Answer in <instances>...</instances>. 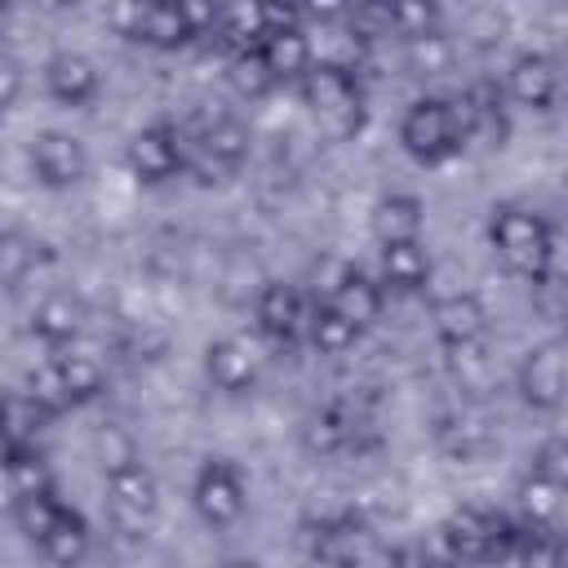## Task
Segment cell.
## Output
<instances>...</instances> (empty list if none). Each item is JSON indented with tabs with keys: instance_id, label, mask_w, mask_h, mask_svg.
<instances>
[{
	"instance_id": "6da1fadb",
	"label": "cell",
	"mask_w": 568,
	"mask_h": 568,
	"mask_svg": "<svg viewBox=\"0 0 568 568\" xmlns=\"http://www.w3.org/2000/svg\"><path fill=\"white\" fill-rule=\"evenodd\" d=\"M488 240L493 248L501 253V262L528 280H537L541 271H550V257H555V240H550V226L546 217H537L532 209H519V204H497L493 209V222H488Z\"/></svg>"
},
{
	"instance_id": "7a4b0ae2",
	"label": "cell",
	"mask_w": 568,
	"mask_h": 568,
	"mask_svg": "<svg viewBox=\"0 0 568 568\" xmlns=\"http://www.w3.org/2000/svg\"><path fill=\"white\" fill-rule=\"evenodd\" d=\"M399 142L413 160L422 164H439L448 160L462 142H466V124L457 115V106L439 102V98H422L404 111V124H399Z\"/></svg>"
},
{
	"instance_id": "3957f363",
	"label": "cell",
	"mask_w": 568,
	"mask_h": 568,
	"mask_svg": "<svg viewBox=\"0 0 568 568\" xmlns=\"http://www.w3.org/2000/svg\"><path fill=\"white\" fill-rule=\"evenodd\" d=\"M510 537H515V528L484 510H457L444 524V541L457 559H501V555H510Z\"/></svg>"
},
{
	"instance_id": "277c9868",
	"label": "cell",
	"mask_w": 568,
	"mask_h": 568,
	"mask_svg": "<svg viewBox=\"0 0 568 568\" xmlns=\"http://www.w3.org/2000/svg\"><path fill=\"white\" fill-rule=\"evenodd\" d=\"M191 501H195L204 524H213V528L235 524L244 515V479H240V470L226 466V462H204L200 475H195Z\"/></svg>"
},
{
	"instance_id": "5b68a950",
	"label": "cell",
	"mask_w": 568,
	"mask_h": 568,
	"mask_svg": "<svg viewBox=\"0 0 568 568\" xmlns=\"http://www.w3.org/2000/svg\"><path fill=\"white\" fill-rule=\"evenodd\" d=\"M31 173L40 186L49 191H62V186H75L84 173H89V155H84V142L71 138V133H40L31 142Z\"/></svg>"
},
{
	"instance_id": "8992f818",
	"label": "cell",
	"mask_w": 568,
	"mask_h": 568,
	"mask_svg": "<svg viewBox=\"0 0 568 568\" xmlns=\"http://www.w3.org/2000/svg\"><path fill=\"white\" fill-rule=\"evenodd\" d=\"M515 386H519V399L528 408H555L564 399V351L559 342H541L532 346L524 359H519V373H515Z\"/></svg>"
},
{
	"instance_id": "52a82bcc",
	"label": "cell",
	"mask_w": 568,
	"mask_h": 568,
	"mask_svg": "<svg viewBox=\"0 0 568 568\" xmlns=\"http://www.w3.org/2000/svg\"><path fill=\"white\" fill-rule=\"evenodd\" d=\"M124 160H129L133 178H142V182H169L182 169V142H178L173 129L151 124V129H142V133L129 138Z\"/></svg>"
},
{
	"instance_id": "ba28073f",
	"label": "cell",
	"mask_w": 568,
	"mask_h": 568,
	"mask_svg": "<svg viewBox=\"0 0 568 568\" xmlns=\"http://www.w3.org/2000/svg\"><path fill=\"white\" fill-rule=\"evenodd\" d=\"M297 84H302V102L311 111H320V115H351L359 106L355 102V80L337 62H311L297 75Z\"/></svg>"
},
{
	"instance_id": "9c48e42d",
	"label": "cell",
	"mask_w": 568,
	"mask_h": 568,
	"mask_svg": "<svg viewBox=\"0 0 568 568\" xmlns=\"http://www.w3.org/2000/svg\"><path fill=\"white\" fill-rule=\"evenodd\" d=\"M306 315L311 311H306V302H302V293L293 284H284V280L262 284V293H257V324H262L266 337L293 342L306 328Z\"/></svg>"
},
{
	"instance_id": "30bf717a",
	"label": "cell",
	"mask_w": 568,
	"mask_h": 568,
	"mask_svg": "<svg viewBox=\"0 0 568 568\" xmlns=\"http://www.w3.org/2000/svg\"><path fill=\"white\" fill-rule=\"evenodd\" d=\"M106 488H111V506L120 519H133V524H146L160 506V484L155 475L142 466V462H129L120 470L106 475Z\"/></svg>"
},
{
	"instance_id": "8fae6325",
	"label": "cell",
	"mask_w": 568,
	"mask_h": 568,
	"mask_svg": "<svg viewBox=\"0 0 568 568\" xmlns=\"http://www.w3.org/2000/svg\"><path fill=\"white\" fill-rule=\"evenodd\" d=\"M506 84H510V98H515L519 106L546 111V106L555 102L559 71H555V62H550L546 53H524V58H515V62H510Z\"/></svg>"
},
{
	"instance_id": "7c38bea8",
	"label": "cell",
	"mask_w": 568,
	"mask_h": 568,
	"mask_svg": "<svg viewBox=\"0 0 568 568\" xmlns=\"http://www.w3.org/2000/svg\"><path fill=\"white\" fill-rule=\"evenodd\" d=\"M44 89L67 102V106H80L98 93V67L84 58V53H53L44 62Z\"/></svg>"
},
{
	"instance_id": "4fadbf2b",
	"label": "cell",
	"mask_w": 568,
	"mask_h": 568,
	"mask_svg": "<svg viewBox=\"0 0 568 568\" xmlns=\"http://www.w3.org/2000/svg\"><path fill=\"white\" fill-rule=\"evenodd\" d=\"M435 333L444 346H462V342H479L484 337V324H488V311L475 293H453L444 302H435Z\"/></svg>"
},
{
	"instance_id": "5bb4252c",
	"label": "cell",
	"mask_w": 568,
	"mask_h": 568,
	"mask_svg": "<svg viewBox=\"0 0 568 568\" xmlns=\"http://www.w3.org/2000/svg\"><path fill=\"white\" fill-rule=\"evenodd\" d=\"M204 368L213 377V386L222 390H244L253 377H257V355L248 342H235V337H222L204 351Z\"/></svg>"
},
{
	"instance_id": "9a60e30c",
	"label": "cell",
	"mask_w": 568,
	"mask_h": 568,
	"mask_svg": "<svg viewBox=\"0 0 568 568\" xmlns=\"http://www.w3.org/2000/svg\"><path fill=\"white\" fill-rule=\"evenodd\" d=\"M328 302H333L355 328H368V324L382 315V302H386V297H382V284H377V280H368L364 271H351V266H346V275H342L337 288L328 293Z\"/></svg>"
},
{
	"instance_id": "2e32d148",
	"label": "cell",
	"mask_w": 568,
	"mask_h": 568,
	"mask_svg": "<svg viewBox=\"0 0 568 568\" xmlns=\"http://www.w3.org/2000/svg\"><path fill=\"white\" fill-rule=\"evenodd\" d=\"M80 328H84V306H80L71 293H53V297H44V302L36 306V315H31V333H36L40 342H49V346H67V342H75Z\"/></svg>"
},
{
	"instance_id": "e0dca14e",
	"label": "cell",
	"mask_w": 568,
	"mask_h": 568,
	"mask_svg": "<svg viewBox=\"0 0 568 568\" xmlns=\"http://www.w3.org/2000/svg\"><path fill=\"white\" fill-rule=\"evenodd\" d=\"M373 235L377 244H399L422 235V200L413 195H386L373 209Z\"/></svg>"
},
{
	"instance_id": "ac0fdd59",
	"label": "cell",
	"mask_w": 568,
	"mask_h": 568,
	"mask_svg": "<svg viewBox=\"0 0 568 568\" xmlns=\"http://www.w3.org/2000/svg\"><path fill=\"white\" fill-rule=\"evenodd\" d=\"M430 275V257L422 248V240H399V244H382V280L390 288H422Z\"/></svg>"
},
{
	"instance_id": "d6986e66",
	"label": "cell",
	"mask_w": 568,
	"mask_h": 568,
	"mask_svg": "<svg viewBox=\"0 0 568 568\" xmlns=\"http://www.w3.org/2000/svg\"><path fill=\"white\" fill-rule=\"evenodd\" d=\"M49 417H53V413H49L44 404H36L27 390L0 399V430H4L13 444H36Z\"/></svg>"
},
{
	"instance_id": "ffe728a7",
	"label": "cell",
	"mask_w": 568,
	"mask_h": 568,
	"mask_svg": "<svg viewBox=\"0 0 568 568\" xmlns=\"http://www.w3.org/2000/svg\"><path fill=\"white\" fill-rule=\"evenodd\" d=\"M262 58H266L275 80H297L311 67V44L302 31H275L262 40Z\"/></svg>"
},
{
	"instance_id": "44dd1931",
	"label": "cell",
	"mask_w": 568,
	"mask_h": 568,
	"mask_svg": "<svg viewBox=\"0 0 568 568\" xmlns=\"http://www.w3.org/2000/svg\"><path fill=\"white\" fill-rule=\"evenodd\" d=\"M306 333H311V342H315L324 355H342V351H351L355 337H359V328H355L333 302H320V306L306 315Z\"/></svg>"
},
{
	"instance_id": "7402d4cb",
	"label": "cell",
	"mask_w": 568,
	"mask_h": 568,
	"mask_svg": "<svg viewBox=\"0 0 568 568\" xmlns=\"http://www.w3.org/2000/svg\"><path fill=\"white\" fill-rule=\"evenodd\" d=\"M40 550H44L53 564H75V559H84V550H89V524H84L75 510L62 506V515H58V524L44 532Z\"/></svg>"
},
{
	"instance_id": "603a6c76",
	"label": "cell",
	"mask_w": 568,
	"mask_h": 568,
	"mask_svg": "<svg viewBox=\"0 0 568 568\" xmlns=\"http://www.w3.org/2000/svg\"><path fill=\"white\" fill-rule=\"evenodd\" d=\"M200 151L213 155L217 164L235 169V164L248 155V129H244L240 120H231V115H217V120L200 133Z\"/></svg>"
},
{
	"instance_id": "cb8c5ba5",
	"label": "cell",
	"mask_w": 568,
	"mask_h": 568,
	"mask_svg": "<svg viewBox=\"0 0 568 568\" xmlns=\"http://www.w3.org/2000/svg\"><path fill=\"white\" fill-rule=\"evenodd\" d=\"M226 84H231L240 98H262V93L275 84L271 67H266V58H262V44L231 53V62H226Z\"/></svg>"
},
{
	"instance_id": "d4e9b609",
	"label": "cell",
	"mask_w": 568,
	"mask_h": 568,
	"mask_svg": "<svg viewBox=\"0 0 568 568\" xmlns=\"http://www.w3.org/2000/svg\"><path fill=\"white\" fill-rule=\"evenodd\" d=\"M58 515H62V501H58L53 493H22V497H13L18 532H22V537H31L36 546H40V541H44V532L58 524Z\"/></svg>"
},
{
	"instance_id": "484cf974",
	"label": "cell",
	"mask_w": 568,
	"mask_h": 568,
	"mask_svg": "<svg viewBox=\"0 0 568 568\" xmlns=\"http://www.w3.org/2000/svg\"><path fill=\"white\" fill-rule=\"evenodd\" d=\"M58 377H62V390L71 395V404H84L102 390V364L93 355H58L53 359Z\"/></svg>"
},
{
	"instance_id": "4316f807",
	"label": "cell",
	"mask_w": 568,
	"mask_h": 568,
	"mask_svg": "<svg viewBox=\"0 0 568 568\" xmlns=\"http://www.w3.org/2000/svg\"><path fill=\"white\" fill-rule=\"evenodd\" d=\"M4 475H9L13 497H22V493H53V470H49V462L36 453V444H22V448L13 453V462L4 466Z\"/></svg>"
},
{
	"instance_id": "83f0119b",
	"label": "cell",
	"mask_w": 568,
	"mask_h": 568,
	"mask_svg": "<svg viewBox=\"0 0 568 568\" xmlns=\"http://www.w3.org/2000/svg\"><path fill=\"white\" fill-rule=\"evenodd\" d=\"M386 18H390V31H399L404 40H417L439 31V0H386Z\"/></svg>"
},
{
	"instance_id": "f1b7e54d",
	"label": "cell",
	"mask_w": 568,
	"mask_h": 568,
	"mask_svg": "<svg viewBox=\"0 0 568 568\" xmlns=\"http://www.w3.org/2000/svg\"><path fill=\"white\" fill-rule=\"evenodd\" d=\"M519 506H524L528 524H550L559 515V506H564V484H555V479H546V475L532 470L519 484Z\"/></svg>"
},
{
	"instance_id": "f546056e",
	"label": "cell",
	"mask_w": 568,
	"mask_h": 568,
	"mask_svg": "<svg viewBox=\"0 0 568 568\" xmlns=\"http://www.w3.org/2000/svg\"><path fill=\"white\" fill-rule=\"evenodd\" d=\"M142 40L155 49H178L182 40H191L182 13L173 9V0H151L146 4V22H142Z\"/></svg>"
},
{
	"instance_id": "4dcf8cb0",
	"label": "cell",
	"mask_w": 568,
	"mask_h": 568,
	"mask_svg": "<svg viewBox=\"0 0 568 568\" xmlns=\"http://www.w3.org/2000/svg\"><path fill=\"white\" fill-rule=\"evenodd\" d=\"M222 40L240 53V49H257L262 40H266V31H262V22H257V4L253 0H235L231 9H222Z\"/></svg>"
},
{
	"instance_id": "1f68e13d",
	"label": "cell",
	"mask_w": 568,
	"mask_h": 568,
	"mask_svg": "<svg viewBox=\"0 0 568 568\" xmlns=\"http://www.w3.org/2000/svg\"><path fill=\"white\" fill-rule=\"evenodd\" d=\"M31 266H36V244L18 231H4L0 235V284L13 288L18 280H27Z\"/></svg>"
},
{
	"instance_id": "d6a6232c",
	"label": "cell",
	"mask_w": 568,
	"mask_h": 568,
	"mask_svg": "<svg viewBox=\"0 0 568 568\" xmlns=\"http://www.w3.org/2000/svg\"><path fill=\"white\" fill-rule=\"evenodd\" d=\"M408 67H413L417 75H439V71L453 67V44H448L439 31L417 36V40H408Z\"/></svg>"
},
{
	"instance_id": "836d02e7",
	"label": "cell",
	"mask_w": 568,
	"mask_h": 568,
	"mask_svg": "<svg viewBox=\"0 0 568 568\" xmlns=\"http://www.w3.org/2000/svg\"><path fill=\"white\" fill-rule=\"evenodd\" d=\"M93 457H98L102 475H111V470H120V466L138 462L133 435H129V430H120V426H102V430L93 435Z\"/></svg>"
},
{
	"instance_id": "e575fe53",
	"label": "cell",
	"mask_w": 568,
	"mask_h": 568,
	"mask_svg": "<svg viewBox=\"0 0 568 568\" xmlns=\"http://www.w3.org/2000/svg\"><path fill=\"white\" fill-rule=\"evenodd\" d=\"M27 395H31L36 404H44L49 413H62V408H71V395L62 390V377H58V368H53V364H44V368H36V373H31V386H27Z\"/></svg>"
},
{
	"instance_id": "d590c367",
	"label": "cell",
	"mask_w": 568,
	"mask_h": 568,
	"mask_svg": "<svg viewBox=\"0 0 568 568\" xmlns=\"http://www.w3.org/2000/svg\"><path fill=\"white\" fill-rule=\"evenodd\" d=\"M253 4H257V22L266 36L297 31V22H302V0H253Z\"/></svg>"
},
{
	"instance_id": "8d00e7d4",
	"label": "cell",
	"mask_w": 568,
	"mask_h": 568,
	"mask_svg": "<svg viewBox=\"0 0 568 568\" xmlns=\"http://www.w3.org/2000/svg\"><path fill=\"white\" fill-rule=\"evenodd\" d=\"M173 9L182 13L186 31L200 36V31H213L217 18H222V0H173Z\"/></svg>"
},
{
	"instance_id": "74e56055",
	"label": "cell",
	"mask_w": 568,
	"mask_h": 568,
	"mask_svg": "<svg viewBox=\"0 0 568 568\" xmlns=\"http://www.w3.org/2000/svg\"><path fill=\"white\" fill-rule=\"evenodd\" d=\"M532 470L546 475V479H555V484H568V448H564V439H546L532 453Z\"/></svg>"
},
{
	"instance_id": "f35d334b",
	"label": "cell",
	"mask_w": 568,
	"mask_h": 568,
	"mask_svg": "<svg viewBox=\"0 0 568 568\" xmlns=\"http://www.w3.org/2000/svg\"><path fill=\"white\" fill-rule=\"evenodd\" d=\"M146 4H151V0H115V13H111V22H115V31H120V36H129V40H142V22H146Z\"/></svg>"
},
{
	"instance_id": "ab89813d",
	"label": "cell",
	"mask_w": 568,
	"mask_h": 568,
	"mask_svg": "<svg viewBox=\"0 0 568 568\" xmlns=\"http://www.w3.org/2000/svg\"><path fill=\"white\" fill-rule=\"evenodd\" d=\"M18 93H22V67L9 53H0V111H9Z\"/></svg>"
},
{
	"instance_id": "60d3db41",
	"label": "cell",
	"mask_w": 568,
	"mask_h": 568,
	"mask_svg": "<svg viewBox=\"0 0 568 568\" xmlns=\"http://www.w3.org/2000/svg\"><path fill=\"white\" fill-rule=\"evenodd\" d=\"M346 9H351V0H302V13H311L320 22H337V18H346Z\"/></svg>"
},
{
	"instance_id": "b9f144b4",
	"label": "cell",
	"mask_w": 568,
	"mask_h": 568,
	"mask_svg": "<svg viewBox=\"0 0 568 568\" xmlns=\"http://www.w3.org/2000/svg\"><path fill=\"white\" fill-rule=\"evenodd\" d=\"M4 22H9V0H0V31H4Z\"/></svg>"
},
{
	"instance_id": "7bdbcfd3",
	"label": "cell",
	"mask_w": 568,
	"mask_h": 568,
	"mask_svg": "<svg viewBox=\"0 0 568 568\" xmlns=\"http://www.w3.org/2000/svg\"><path fill=\"white\" fill-rule=\"evenodd\" d=\"M62 4H80V0H62Z\"/></svg>"
}]
</instances>
